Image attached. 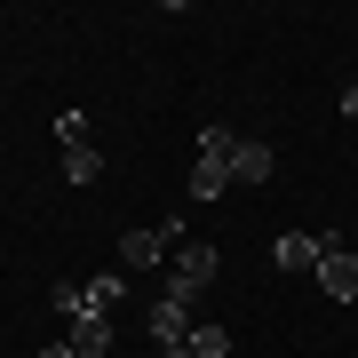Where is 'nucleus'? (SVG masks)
Returning a JSON list of instances; mask_svg holds the SVG:
<instances>
[{
  "mask_svg": "<svg viewBox=\"0 0 358 358\" xmlns=\"http://www.w3.org/2000/svg\"><path fill=\"white\" fill-rule=\"evenodd\" d=\"M231 192V136L223 128H199V159H192V199H223Z\"/></svg>",
  "mask_w": 358,
  "mask_h": 358,
  "instance_id": "obj_1",
  "label": "nucleus"
},
{
  "mask_svg": "<svg viewBox=\"0 0 358 358\" xmlns=\"http://www.w3.org/2000/svg\"><path fill=\"white\" fill-rule=\"evenodd\" d=\"M207 287H215V247H183V255H176V279H167V294L199 310V294H207Z\"/></svg>",
  "mask_w": 358,
  "mask_h": 358,
  "instance_id": "obj_2",
  "label": "nucleus"
},
{
  "mask_svg": "<svg viewBox=\"0 0 358 358\" xmlns=\"http://www.w3.org/2000/svg\"><path fill=\"white\" fill-rule=\"evenodd\" d=\"M327 247H334V231H287V239L271 247V263H279V271H319Z\"/></svg>",
  "mask_w": 358,
  "mask_h": 358,
  "instance_id": "obj_3",
  "label": "nucleus"
},
{
  "mask_svg": "<svg viewBox=\"0 0 358 358\" xmlns=\"http://www.w3.org/2000/svg\"><path fill=\"white\" fill-rule=\"evenodd\" d=\"M310 279H319V287L334 294V303H358V255H350V247H343V239H334V247H327V263H319V271H310Z\"/></svg>",
  "mask_w": 358,
  "mask_h": 358,
  "instance_id": "obj_4",
  "label": "nucleus"
},
{
  "mask_svg": "<svg viewBox=\"0 0 358 358\" xmlns=\"http://www.w3.org/2000/svg\"><path fill=\"white\" fill-rule=\"evenodd\" d=\"M192 303H176V294H159V303H152V343L167 350V343H192Z\"/></svg>",
  "mask_w": 358,
  "mask_h": 358,
  "instance_id": "obj_5",
  "label": "nucleus"
},
{
  "mask_svg": "<svg viewBox=\"0 0 358 358\" xmlns=\"http://www.w3.org/2000/svg\"><path fill=\"white\" fill-rule=\"evenodd\" d=\"M167 239H176V231H128V239H120V263L152 271V263H167Z\"/></svg>",
  "mask_w": 358,
  "mask_h": 358,
  "instance_id": "obj_6",
  "label": "nucleus"
},
{
  "mask_svg": "<svg viewBox=\"0 0 358 358\" xmlns=\"http://www.w3.org/2000/svg\"><path fill=\"white\" fill-rule=\"evenodd\" d=\"M64 343H72V358H103V350H112V319H103V310H88V319H72Z\"/></svg>",
  "mask_w": 358,
  "mask_h": 358,
  "instance_id": "obj_7",
  "label": "nucleus"
},
{
  "mask_svg": "<svg viewBox=\"0 0 358 358\" xmlns=\"http://www.w3.org/2000/svg\"><path fill=\"white\" fill-rule=\"evenodd\" d=\"M231 183H271V143H231Z\"/></svg>",
  "mask_w": 358,
  "mask_h": 358,
  "instance_id": "obj_8",
  "label": "nucleus"
},
{
  "mask_svg": "<svg viewBox=\"0 0 358 358\" xmlns=\"http://www.w3.org/2000/svg\"><path fill=\"white\" fill-rule=\"evenodd\" d=\"M48 303L64 310V327H72V319H88V310H96V294H88V279H64V287L48 294Z\"/></svg>",
  "mask_w": 358,
  "mask_h": 358,
  "instance_id": "obj_9",
  "label": "nucleus"
},
{
  "mask_svg": "<svg viewBox=\"0 0 358 358\" xmlns=\"http://www.w3.org/2000/svg\"><path fill=\"white\" fill-rule=\"evenodd\" d=\"M192 358H231V327H192Z\"/></svg>",
  "mask_w": 358,
  "mask_h": 358,
  "instance_id": "obj_10",
  "label": "nucleus"
},
{
  "mask_svg": "<svg viewBox=\"0 0 358 358\" xmlns=\"http://www.w3.org/2000/svg\"><path fill=\"white\" fill-rule=\"evenodd\" d=\"M64 176H72V183H96V176H103V159L88 152V143H64Z\"/></svg>",
  "mask_w": 358,
  "mask_h": 358,
  "instance_id": "obj_11",
  "label": "nucleus"
},
{
  "mask_svg": "<svg viewBox=\"0 0 358 358\" xmlns=\"http://www.w3.org/2000/svg\"><path fill=\"white\" fill-rule=\"evenodd\" d=\"M56 143H88V112H56Z\"/></svg>",
  "mask_w": 358,
  "mask_h": 358,
  "instance_id": "obj_12",
  "label": "nucleus"
},
{
  "mask_svg": "<svg viewBox=\"0 0 358 358\" xmlns=\"http://www.w3.org/2000/svg\"><path fill=\"white\" fill-rule=\"evenodd\" d=\"M88 294H96V310H112L120 294H128V279H112V271H103V279H88Z\"/></svg>",
  "mask_w": 358,
  "mask_h": 358,
  "instance_id": "obj_13",
  "label": "nucleus"
},
{
  "mask_svg": "<svg viewBox=\"0 0 358 358\" xmlns=\"http://www.w3.org/2000/svg\"><path fill=\"white\" fill-rule=\"evenodd\" d=\"M343 120H358V88H343Z\"/></svg>",
  "mask_w": 358,
  "mask_h": 358,
  "instance_id": "obj_14",
  "label": "nucleus"
},
{
  "mask_svg": "<svg viewBox=\"0 0 358 358\" xmlns=\"http://www.w3.org/2000/svg\"><path fill=\"white\" fill-rule=\"evenodd\" d=\"M40 358H72V343H48V350H40Z\"/></svg>",
  "mask_w": 358,
  "mask_h": 358,
  "instance_id": "obj_15",
  "label": "nucleus"
},
{
  "mask_svg": "<svg viewBox=\"0 0 358 358\" xmlns=\"http://www.w3.org/2000/svg\"><path fill=\"white\" fill-rule=\"evenodd\" d=\"M159 358H192V350H183V343H167V350H159Z\"/></svg>",
  "mask_w": 358,
  "mask_h": 358,
  "instance_id": "obj_16",
  "label": "nucleus"
}]
</instances>
